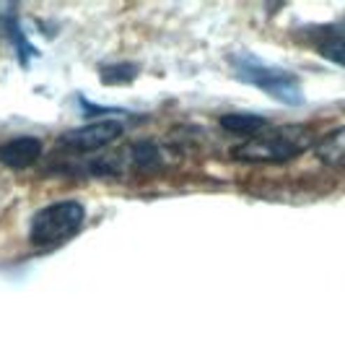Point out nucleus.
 <instances>
[{"label": "nucleus", "mask_w": 345, "mask_h": 359, "mask_svg": "<svg viewBox=\"0 0 345 359\" xmlns=\"http://www.w3.org/2000/svg\"><path fill=\"white\" fill-rule=\"evenodd\" d=\"M317 146L314 130L301 123H288V126H267L244 144L231 149L234 162L247 164H281L291 162L304 151Z\"/></svg>", "instance_id": "nucleus-1"}, {"label": "nucleus", "mask_w": 345, "mask_h": 359, "mask_svg": "<svg viewBox=\"0 0 345 359\" xmlns=\"http://www.w3.org/2000/svg\"><path fill=\"white\" fill-rule=\"evenodd\" d=\"M229 65L237 81L249 83V86H255V89L265 91L275 102L288 104V107L304 104L301 83L291 71H283V68H278V65L265 63V60H260L255 53H234L229 57Z\"/></svg>", "instance_id": "nucleus-2"}, {"label": "nucleus", "mask_w": 345, "mask_h": 359, "mask_svg": "<svg viewBox=\"0 0 345 359\" xmlns=\"http://www.w3.org/2000/svg\"><path fill=\"white\" fill-rule=\"evenodd\" d=\"M83 222H86V208L78 201L50 203L34 214L31 226H29V240L36 248H55L76 237Z\"/></svg>", "instance_id": "nucleus-3"}, {"label": "nucleus", "mask_w": 345, "mask_h": 359, "mask_svg": "<svg viewBox=\"0 0 345 359\" xmlns=\"http://www.w3.org/2000/svg\"><path fill=\"white\" fill-rule=\"evenodd\" d=\"M122 133H125V126L120 120L104 117V120H97V123H89V126L62 133L60 144L65 149H71V151H97V149L115 144Z\"/></svg>", "instance_id": "nucleus-4"}, {"label": "nucleus", "mask_w": 345, "mask_h": 359, "mask_svg": "<svg viewBox=\"0 0 345 359\" xmlns=\"http://www.w3.org/2000/svg\"><path fill=\"white\" fill-rule=\"evenodd\" d=\"M42 156V141L34 135H18L0 146V164L8 170H29Z\"/></svg>", "instance_id": "nucleus-5"}, {"label": "nucleus", "mask_w": 345, "mask_h": 359, "mask_svg": "<svg viewBox=\"0 0 345 359\" xmlns=\"http://www.w3.org/2000/svg\"><path fill=\"white\" fill-rule=\"evenodd\" d=\"M314 154L322 164L328 167H340L345 170V126L337 130H330L328 135H322L314 146Z\"/></svg>", "instance_id": "nucleus-6"}, {"label": "nucleus", "mask_w": 345, "mask_h": 359, "mask_svg": "<svg viewBox=\"0 0 345 359\" xmlns=\"http://www.w3.org/2000/svg\"><path fill=\"white\" fill-rule=\"evenodd\" d=\"M221 128L229 130V133L252 138V135L260 133L262 128H267V120L262 115H252V112H229V115L221 117Z\"/></svg>", "instance_id": "nucleus-7"}, {"label": "nucleus", "mask_w": 345, "mask_h": 359, "mask_svg": "<svg viewBox=\"0 0 345 359\" xmlns=\"http://www.w3.org/2000/svg\"><path fill=\"white\" fill-rule=\"evenodd\" d=\"M3 29H6V34H8V39L13 42V47H16L18 63H21V65H29V57H34L36 50H34L31 45H29V39L24 36L21 27H18L16 13H8V16L3 18Z\"/></svg>", "instance_id": "nucleus-8"}, {"label": "nucleus", "mask_w": 345, "mask_h": 359, "mask_svg": "<svg viewBox=\"0 0 345 359\" xmlns=\"http://www.w3.org/2000/svg\"><path fill=\"white\" fill-rule=\"evenodd\" d=\"M317 47L322 57H328V60H332V63L345 68V24L332 27V32H328V36H325Z\"/></svg>", "instance_id": "nucleus-9"}, {"label": "nucleus", "mask_w": 345, "mask_h": 359, "mask_svg": "<svg viewBox=\"0 0 345 359\" xmlns=\"http://www.w3.org/2000/svg\"><path fill=\"white\" fill-rule=\"evenodd\" d=\"M101 81L104 83H130L138 76V65H130V63H117V65H104L101 71Z\"/></svg>", "instance_id": "nucleus-10"}]
</instances>
